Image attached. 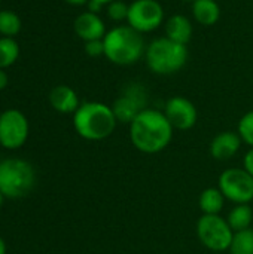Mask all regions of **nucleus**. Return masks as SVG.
I'll return each instance as SVG.
<instances>
[{
    "label": "nucleus",
    "mask_w": 253,
    "mask_h": 254,
    "mask_svg": "<svg viewBox=\"0 0 253 254\" xmlns=\"http://www.w3.org/2000/svg\"><path fill=\"white\" fill-rule=\"evenodd\" d=\"M163 113L166 115L173 129H180V131L191 129L198 119V112L194 103L179 95L167 100Z\"/></svg>",
    "instance_id": "obj_11"
},
{
    "label": "nucleus",
    "mask_w": 253,
    "mask_h": 254,
    "mask_svg": "<svg viewBox=\"0 0 253 254\" xmlns=\"http://www.w3.org/2000/svg\"><path fill=\"white\" fill-rule=\"evenodd\" d=\"M121 124H131L145 109H148V92L140 83L127 85L110 106Z\"/></svg>",
    "instance_id": "obj_7"
},
{
    "label": "nucleus",
    "mask_w": 253,
    "mask_h": 254,
    "mask_svg": "<svg viewBox=\"0 0 253 254\" xmlns=\"http://www.w3.org/2000/svg\"><path fill=\"white\" fill-rule=\"evenodd\" d=\"M237 132L243 143L253 147V110L242 116V119L239 122Z\"/></svg>",
    "instance_id": "obj_22"
},
{
    "label": "nucleus",
    "mask_w": 253,
    "mask_h": 254,
    "mask_svg": "<svg viewBox=\"0 0 253 254\" xmlns=\"http://www.w3.org/2000/svg\"><path fill=\"white\" fill-rule=\"evenodd\" d=\"M73 30L78 34V37L82 39L84 42L103 39L107 33L101 16L89 10H85L76 16L73 22Z\"/></svg>",
    "instance_id": "obj_12"
},
{
    "label": "nucleus",
    "mask_w": 253,
    "mask_h": 254,
    "mask_svg": "<svg viewBox=\"0 0 253 254\" xmlns=\"http://www.w3.org/2000/svg\"><path fill=\"white\" fill-rule=\"evenodd\" d=\"M242 143L243 141L239 132H234V131L219 132L210 143V155L216 161H221V162L228 161L240 150Z\"/></svg>",
    "instance_id": "obj_13"
},
{
    "label": "nucleus",
    "mask_w": 253,
    "mask_h": 254,
    "mask_svg": "<svg viewBox=\"0 0 253 254\" xmlns=\"http://www.w3.org/2000/svg\"><path fill=\"white\" fill-rule=\"evenodd\" d=\"M49 103L52 109H55L58 113H75L81 103L78 98V94L75 89H72L67 85H58L51 89L49 92Z\"/></svg>",
    "instance_id": "obj_14"
},
{
    "label": "nucleus",
    "mask_w": 253,
    "mask_h": 254,
    "mask_svg": "<svg viewBox=\"0 0 253 254\" xmlns=\"http://www.w3.org/2000/svg\"><path fill=\"white\" fill-rule=\"evenodd\" d=\"M164 22V9L157 0H134L128 6L127 24L145 34L157 30Z\"/></svg>",
    "instance_id": "obj_9"
},
{
    "label": "nucleus",
    "mask_w": 253,
    "mask_h": 254,
    "mask_svg": "<svg viewBox=\"0 0 253 254\" xmlns=\"http://www.w3.org/2000/svg\"><path fill=\"white\" fill-rule=\"evenodd\" d=\"M227 222L233 232L249 229L253 222L252 207L249 204H236V207L228 213Z\"/></svg>",
    "instance_id": "obj_18"
},
{
    "label": "nucleus",
    "mask_w": 253,
    "mask_h": 254,
    "mask_svg": "<svg viewBox=\"0 0 253 254\" xmlns=\"http://www.w3.org/2000/svg\"><path fill=\"white\" fill-rule=\"evenodd\" d=\"M218 188L225 199L234 204H249L253 201V177L245 168H228L219 176Z\"/></svg>",
    "instance_id": "obj_8"
},
{
    "label": "nucleus",
    "mask_w": 253,
    "mask_h": 254,
    "mask_svg": "<svg viewBox=\"0 0 253 254\" xmlns=\"http://www.w3.org/2000/svg\"><path fill=\"white\" fill-rule=\"evenodd\" d=\"M85 54L91 58H97V57H104V43L103 39L98 40H89L85 42Z\"/></svg>",
    "instance_id": "obj_24"
},
{
    "label": "nucleus",
    "mask_w": 253,
    "mask_h": 254,
    "mask_svg": "<svg viewBox=\"0 0 253 254\" xmlns=\"http://www.w3.org/2000/svg\"><path fill=\"white\" fill-rule=\"evenodd\" d=\"M128 6L125 1L122 0H113L109 4H106V13L107 16L115 21V22H121V21H127L128 16Z\"/></svg>",
    "instance_id": "obj_23"
},
{
    "label": "nucleus",
    "mask_w": 253,
    "mask_h": 254,
    "mask_svg": "<svg viewBox=\"0 0 253 254\" xmlns=\"http://www.w3.org/2000/svg\"><path fill=\"white\" fill-rule=\"evenodd\" d=\"M36 174L33 167L24 159H4L0 164V192L4 198L18 199L33 189Z\"/></svg>",
    "instance_id": "obj_5"
},
{
    "label": "nucleus",
    "mask_w": 253,
    "mask_h": 254,
    "mask_svg": "<svg viewBox=\"0 0 253 254\" xmlns=\"http://www.w3.org/2000/svg\"><path fill=\"white\" fill-rule=\"evenodd\" d=\"M3 199H4V196H3V193L0 192V207H1V204H3Z\"/></svg>",
    "instance_id": "obj_30"
},
{
    "label": "nucleus",
    "mask_w": 253,
    "mask_h": 254,
    "mask_svg": "<svg viewBox=\"0 0 253 254\" xmlns=\"http://www.w3.org/2000/svg\"><path fill=\"white\" fill-rule=\"evenodd\" d=\"M197 235L206 249L212 252H225L231 246L234 232L227 219L219 214H203L197 222Z\"/></svg>",
    "instance_id": "obj_6"
},
{
    "label": "nucleus",
    "mask_w": 253,
    "mask_h": 254,
    "mask_svg": "<svg viewBox=\"0 0 253 254\" xmlns=\"http://www.w3.org/2000/svg\"><path fill=\"white\" fill-rule=\"evenodd\" d=\"M66 3H69V4H72V6H84V4H86L89 0H64Z\"/></svg>",
    "instance_id": "obj_27"
},
{
    "label": "nucleus",
    "mask_w": 253,
    "mask_h": 254,
    "mask_svg": "<svg viewBox=\"0 0 253 254\" xmlns=\"http://www.w3.org/2000/svg\"><path fill=\"white\" fill-rule=\"evenodd\" d=\"M0 254H6V244L1 238H0Z\"/></svg>",
    "instance_id": "obj_28"
},
{
    "label": "nucleus",
    "mask_w": 253,
    "mask_h": 254,
    "mask_svg": "<svg viewBox=\"0 0 253 254\" xmlns=\"http://www.w3.org/2000/svg\"><path fill=\"white\" fill-rule=\"evenodd\" d=\"M116 118L110 106L98 101H86L73 113L75 131L85 140L100 141L112 135L116 128Z\"/></svg>",
    "instance_id": "obj_2"
},
{
    "label": "nucleus",
    "mask_w": 253,
    "mask_h": 254,
    "mask_svg": "<svg viewBox=\"0 0 253 254\" xmlns=\"http://www.w3.org/2000/svg\"><path fill=\"white\" fill-rule=\"evenodd\" d=\"M95 1H98L100 4H103V6H106V4H109L110 1H113V0H95Z\"/></svg>",
    "instance_id": "obj_29"
},
{
    "label": "nucleus",
    "mask_w": 253,
    "mask_h": 254,
    "mask_svg": "<svg viewBox=\"0 0 253 254\" xmlns=\"http://www.w3.org/2000/svg\"><path fill=\"white\" fill-rule=\"evenodd\" d=\"M230 254H253V229H245L234 232L231 246H230Z\"/></svg>",
    "instance_id": "obj_20"
},
{
    "label": "nucleus",
    "mask_w": 253,
    "mask_h": 254,
    "mask_svg": "<svg viewBox=\"0 0 253 254\" xmlns=\"http://www.w3.org/2000/svg\"><path fill=\"white\" fill-rule=\"evenodd\" d=\"M145 60L152 73L161 76L174 74L185 67L188 61V48L166 36L158 37L146 46Z\"/></svg>",
    "instance_id": "obj_4"
},
{
    "label": "nucleus",
    "mask_w": 253,
    "mask_h": 254,
    "mask_svg": "<svg viewBox=\"0 0 253 254\" xmlns=\"http://www.w3.org/2000/svg\"><path fill=\"white\" fill-rule=\"evenodd\" d=\"M192 22L185 15L176 13L166 21V37L176 43L188 45L192 37Z\"/></svg>",
    "instance_id": "obj_15"
},
{
    "label": "nucleus",
    "mask_w": 253,
    "mask_h": 254,
    "mask_svg": "<svg viewBox=\"0 0 253 254\" xmlns=\"http://www.w3.org/2000/svg\"><path fill=\"white\" fill-rule=\"evenodd\" d=\"M19 57V46L13 37H0V68L10 67Z\"/></svg>",
    "instance_id": "obj_19"
},
{
    "label": "nucleus",
    "mask_w": 253,
    "mask_h": 254,
    "mask_svg": "<svg viewBox=\"0 0 253 254\" xmlns=\"http://www.w3.org/2000/svg\"><path fill=\"white\" fill-rule=\"evenodd\" d=\"M173 131L163 112L148 107L130 124V140L139 152L154 155L170 144Z\"/></svg>",
    "instance_id": "obj_1"
},
{
    "label": "nucleus",
    "mask_w": 253,
    "mask_h": 254,
    "mask_svg": "<svg viewBox=\"0 0 253 254\" xmlns=\"http://www.w3.org/2000/svg\"><path fill=\"white\" fill-rule=\"evenodd\" d=\"M28 137V121L16 109L4 110L0 115V144L6 149L21 147Z\"/></svg>",
    "instance_id": "obj_10"
},
{
    "label": "nucleus",
    "mask_w": 253,
    "mask_h": 254,
    "mask_svg": "<svg viewBox=\"0 0 253 254\" xmlns=\"http://www.w3.org/2000/svg\"><path fill=\"white\" fill-rule=\"evenodd\" d=\"M225 196L219 188H207L201 192L198 198V207L203 214H219L224 210Z\"/></svg>",
    "instance_id": "obj_17"
},
{
    "label": "nucleus",
    "mask_w": 253,
    "mask_h": 254,
    "mask_svg": "<svg viewBox=\"0 0 253 254\" xmlns=\"http://www.w3.org/2000/svg\"><path fill=\"white\" fill-rule=\"evenodd\" d=\"M104 57L116 65H131L137 63L146 51L143 34L128 24L110 28L103 37Z\"/></svg>",
    "instance_id": "obj_3"
},
{
    "label": "nucleus",
    "mask_w": 253,
    "mask_h": 254,
    "mask_svg": "<svg viewBox=\"0 0 253 254\" xmlns=\"http://www.w3.org/2000/svg\"><path fill=\"white\" fill-rule=\"evenodd\" d=\"M191 7L194 19L204 27L215 25L221 18V7L216 0H194Z\"/></svg>",
    "instance_id": "obj_16"
},
{
    "label": "nucleus",
    "mask_w": 253,
    "mask_h": 254,
    "mask_svg": "<svg viewBox=\"0 0 253 254\" xmlns=\"http://www.w3.org/2000/svg\"><path fill=\"white\" fill-rule=\"evenodd\" d=\"M21 30V19L12 10H0V34L3 37H13Z\"/></svg>",
    "instance_id": "obj_21"
},
{
    "label": "nucleus",
    "mask_w": 253,
    "mask_h": 254,
    "mask_svg": "<svg viewBox=\"0 0 253 254\" xmlns=\"http://www.w3.org/2000/svg\"><path fill=\"white\" fill-rule=\"evenodd\" d=\"M0 164H1V159H0Z\"/></svg>",
    "instance_id": "obj_32"
},
{
    "label": "nucleus",
    "mask_w": 253,
    "mask_h": 254,
    "mask_svg": "<svg viewBox=\"0 0 253 254\" xmlns=\"http://www.w3.org/2000/svg\"><path fill=\"white\" fill-rule=\"evenodd\" d=\"M7 82H9V76H7V73H6L3 68H0V91H1V89H4V88L7 86Z\"/></svg>",
    "instance_id": "obj_26"
},
{
    "label": "nucleus",
    "mask_w": 253,
    "mask_h": 254,
    "mask_svg": "<svg viewBox=\"0 0 253 254\" xmlns=\"http://www.w3.org/2000/svg\"><path fill=\"white\" fill-rule=\"evenodd\" d=\"M183 1H189V3H192L194 0H183Z\"/></svg>",
    "instance_id": "obj_31"
},
{
    "label": "nucleus",
    "mask_w": 253,
    "mask_h": 254,
    "mask_svg": "<svg viewBox=\"0 0 253 254\" xmlns=\"http://www.w3.org/2000/svg\"><path fill=\"white\" fill-rule=\"evenodd\" d=\"M243 168L251 174L253 177V147H251L248 150V153L245 155V159H243Z\"/></svg>",
    "instance_id": "obj_25"
}]
</instances>
